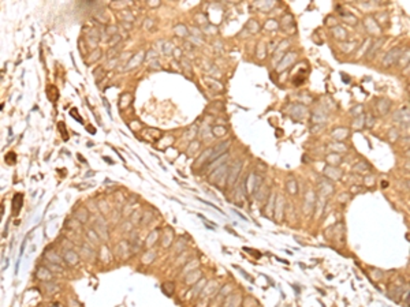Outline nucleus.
<instances>
[{"instance_id":"dca6fc26","label":"nucleus","mask_w":410,"mask_h":307,"mask_svg":"<svg viewBox=\"0 0 410 307\" xmlns=\"http://www.w3.org/2000/svg\"><path fill=\"white\" fill-rule=\"evenodd\" d=\"M100 55H101L100 49H98V51H97V49H96V51H94V52H93V53H92V55H90V56H92V58H90V59H89V63H93V61H96V60H97V59H98V58H100Z\"/></svg>"},{"instance_id":"4be33fe9","label":"nucleus","mask_w":410,"mask_h":307,"mask_svg":"<svg viewBox=\"0 0 410 307\" xmlns=\"http://www.w3.org/2000/svg\"><path fill=\"white\" fill-rule=\"evenodd\" d=\"M107 32H108V33H115V32H116V27L111 26V27H108V29H107Z\"/></svg>"},{"instance_id":"9b49d317","label":"nucleus","mask_w":410,"mask_h":307,"mask_svg":"<svg viewBox=\"0 0 410 307\" xmlns=\"http://www.w3.org/2000/svg\"><path fill=\"white\" fill-rule=\"evenodd\" d=\"M58 130H59V132H60L63 141H69L70 135H69V131H67V127H66V124H64V122H59L58 123Z\"/></svg>"},{"instance_id":"9d476101","label":"nucleus","mask_w":410,"mask_h":307,"mask_svg":"<svg viewBox=\"0 0 410 307\" xmlns=\"http://www.w3.org/2000/svg\"><path fill=\"white\" fill-rule=\"evenodd\" d=\"M81 255L85 258V260H89V261H92L93 260V257H94V253L92 251V249H89V247L86 246V244H84V246L81 247Z\"/></svg>"},{"instance_id":"aec40b11","label":"nucleus","mask_w":410,"mask_h":307,"mask_svg":"<svg viewBox=\"0 0 410 307\" xmlns=\"http://www.w3.org/2000/svg\"><path fill=\"white\" fill-rule=\"evenodd\" d=\"M26 243H27V238L25 239L23 242H22V246H21V255L25 253V247H26Z\"/></svg>"},{"instance_id":"6e6552de","label":"nucleus","mask_w":410,"mask_h":307,"mask_svg":"<svg viewBox=\"0 0 410 307\" xmlns=\"http://www.w3.org/2000/svg\"><path fill=\"white\" fill-rule=\"evenodd\" d=\"M239 168H241V161H237L235 164L231 167V173L228 176V186H233L237 180V176L239 173Z\"/></svg>"},{"instance_id":"7ed1b4c3","label":"nucleus","mask_w":410,"mask_h":307,"mask_svg":"<svg viewBox=\"0 0 410 307\" xmlns=\"http://www.w3.org/2000/svg\"><path fill=\"white\" fill-rule=\"evenodd\" d=\"M44 257H45V260L48 261V262H51V263H56V265H60V266H63V257H60V255L58 254V253H55V251H49V250L47 249V251H45V254H44Z\"/></svg>"},{"instance_id":"423d86ee","label":"nucleus","mask_w":410,"mask_h":307,"mask_svg":"<svg viewBox=\"0 0 410 307\" xmlns=\"http://www.w3.org/2000/svg\"><path fill=\"white\" fill-rule=\"evenodd\" d=\"M74 217L78 222L84 224V222H86L87 218H89V210H87L86 208H80V209H77L74 212Z\"/></svg>"},{"instance_id":"1a4fd4ad","label":"nucleus","mask_w":410,"mask_h":307,"mask_svg":"<svg viewBox=\"0 0 410 307\" xmlns=\"http://www.w3.org/2000/svg\"><path fill=\"white\" fill-rule=\"evenodd\" d=\"M44 289H45V294L48 295H53L56 292L60 291V285L58 283H44Z\"/></svg>"},{"instance_id":"f03ea898","label":"nucleus","mask_w":410,"mask_h":307,"mask_svg":"<svg viewBox=\"0 0 410 307\" xmlns=\"http://www.w3.org/2000/svg\"><path fill=\"white\" fill-rule=\"evenodd\" d=\"M94 232L98 235V238H101L103 240H107L108 239V232H107V224L103 221V218H97L94 224Z\"/></svg>"},{"instance_id":"20e7f679","label":"nucleus","mask_w":410,"mask_h":307,"mask_svg":"<svg viewBox=\"0 0 410 307\" xmlns=\"http://www.w3.org/2000/svg\"><path fill=\"white\" fill-rule=\"evenodd\" d=\"M36 276H37L38 280L45 281V283H47V281H51L52 277H53V274L45 266H38L37 270H36Z\"/></svg>"},{"instance_id":"0eeeda50","label":"nucleus","mask_w":410,"mask_h":307,"mask_svg":"<svg viewBox=\"0 0 410 307\" xmlns=\"http://www.w3.org/2000/svg\"><path fill=\"white\" fill-rule=\"evenodd\" d=\"M45 93H47V97H48V100H49V101H52V103H56V101H58V98H59V90H58V88H56L55 85H48Z\"/></svg>"},{"instance_id":"39448f33","label":"nucleus","mask_w":410,"mask_h":307,"mask_svg":"<svg viewBox=\"0 0 410 307\" xmlns=\"http://www.w3.org/2000/svg\"><path fill=\"white\" fill-rule=\"evenodd\" d=\"M64 254H63V261H66V263H69L70 266H74V265L78 263V254L74 253L73 250H64Z\"/></svg>"},{"instance_id":"393cba45","label":"nucleus","mask_w":410,"mask_h":307,"mask_svg":"<svg viewBox=\"0 0 410 307\" xmlns=\"http://www.w3.org/2000/svg\"><path fill=\"white\" fill-rule=\"evenodd\" d=\"M77 157H78V159H80V161H82V162H85V159H84V157H82V156H81V154H77Z\"/></svg>"},{"instance_id":"ddd939ff","label":"nucleus","mask_w":410,"mask_h":307,"mask_svg":"<svg viewBox=\"0 0 410 307\" xmlns=\"http://www.w3.org/2000/svg\"><path fill=\"white\" fill-rule=\"evenodd\" d=\"M87 238L90 239V240H87V242H93L94 244L100 243V238H98V235L94 232V229H87Z\"/></svg>"},{"instance_id":"6ab92c4d","label":"nucleus","mask_w":410,"mask_h":307,"mask_svg":"<svg viewBox=\"0 0 410 307\" xmlns=\"http://www.w3.org/2000/svg\"><path fill=\"white\" fill-rule=\"evenodd\" d=\"M78 48H80V51H81V53L82 55H86V49H85V43H84V38H80V41H78Z\"/></svg>"},{"instance_id":"f8f14e48","label":"nucleus","mask_w":410,"mask_h":307,"mask_svg":"<svg viewBox=\"0 0 410 307\" xmlns=\"http://www.w3.org/2000/svg\"><path fill=\"white\" fill-rule=\"evenodd\" d=\"M45 267H47L51 273H53V272H55V273H62V272H63V266H60V265H56V263H51V262H48V261H47Z\"/></svg>"},{"instance_id":"f257e3e1","label":"nucleus","mask_w":410,"mask_h":307,"mask_svg":"<svg viewBox=\"0 0 410 307\" xmlns=\"http://www.w3.org/2000/svg\"><path fill=\"white\" fill-rule=\"evenodd\" d=\"M22 205H23V194L22 193H15L11 199V208H12V215L14 216H18L19 212L22 209Z\"/></svg>"},{"instance_id":"b1692460","label":"nucleus","mask_w":410,"mask_h":307,"mask_svg":"<svg viewBox=\"0 0 410 307\" xmlns=\"http://www.w3.org/2000/svg\"><path fill=\"white\" fill-rule=\"evenodd\" d=\"M104 160H105L107 162H109V164H114V161H112L111 159H108V157H104Z\"/></svg>"},{"instance_id":"f3484780","label":"nucleus","mask_w":410,"mask_h":307,"mask_svg":"<svg viewBox=\"0 0 410 307\" xmlns=\"http://www.w3.org/2000/svg\"><path fill=\"white\" fill-rule=\"evenodd\" d=\"M75 111H77V109H71V111H70V115H71L74 119H77L80 123H84V120H82V117L80 116V113H78V112H75Z\"/></svg>"},{"instance_id":"a211bd4d","label":"nucleus","mask_w":410,"mask_h":307,"mask_svg":"<svg viewBox=\"0 0 410 307\" xmlns=\"http://www.w3.org/2000/svg\"><path fill=\"white\" fill-rule=\"evenodd\" d=\"M67 306L69 307H81L80 303H78L75 299H73V298H70V299L67 300Z\"/></svg>"},{"instance_id":"2eb2a0df","label":"nucleus","mask_w":410,"mask_h":307,"mask_svg":"<svg viewBox=\"0 0 410 307\" xmlns=\"http://www.w3.org/2000/svg\"><path fill=\"white\" fill-rule=\"evenodd\" d=\"M163 291L166 292L168 296H172V294H174V291H175V287H174V284L172 283H166V284H163Z\"/></svg>"},{"instance_id":"412c9836","label":"nucleus","mask_w":410,"mask_h":307,"mask_svg":"<svg viewBox=\"0 0 410 307\" xmlns=\"http://www.w3.org/2000/svg\"><path fill=\"white\" fill-rule=\"evenodd\" d=\"M118 40H119V37H115V38H112V40L109 41V47H114V45L118 43Z\"/></svg>"},{"instance_id":"4468645a","label":"nucleus","mask_w":410,"mask_h":307,"mask_svg":"<svg viewBox=\"0 0 410 307\" xmlns=\"http://www.w3.org/2000/svg\"><path fill=\"white\" fill-rule=\"evenodd\" d=\"M4 160H5V162H7L8 165H14L16 162V154L14 153V152H10V153L5 154Z\"/></svg>"},{"instance_id":"5701e85b","label":"nucleus","mask_w":410,"mask_h":307,"mask_svg":"<svg viewBox=\"0 0 410 307\" xmlns=\"http://www.w3.org/2000/svg\"><path fill=\"white\" fill-rule=\"evenodd\" d=\"M86 130H89V131H90V134H94V132H96L94 127H92V126H86Z\"/></svg>"}]
</instances>
